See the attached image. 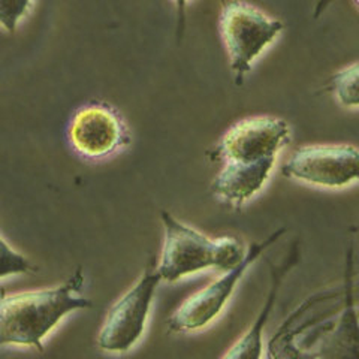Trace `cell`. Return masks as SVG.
Here are the masks:
<instances>
[{"instance_id":"1","label":"cell","mask_w":359,"mask_h":359,"mask_svg":"<svg viewBox=\"0 0 359 359\" xmlns=\"http://www.w3.org/2000/svg\"><path fill=\"white\" fill-rule=\"evenodd\" d=\"M84 273L78 266L59 286L18 292L0 301V346H25L43 351V340L72 311L87 310L93 302L83 297Z\"/></svg>"},{"instance_id":"2","label":"cell","mask_w":359,"mask_h":359,"mask_svg":"<svg viewBox=\"0 0 359 359\" xmlns=\"http://www.w3.org/2000/svg\"><path fill=\"white\" fill-rule=\"evenodd\" d=\"M161 220L163 245L157 271L162 282L175 283L207 269L229 271L245 257L247 247L238 238H211L165 210L161 211Z\"/></svg>"},{"instance_id":"3","label":"cell","mask_w":359,"mask_h":359,"mask_svg":"<svg viewBox=\"0 0 359 359\" xmlns=\"http://www.w3.org/2000/svg\"><path fill=\"white\" fill-rule=\"evenodd\" d=\"M286 25L243 0H224L219 15L220 36L226 50L235 86H243L256 59L271 45Z\"/></svg>"},{"instance_id":"4","label":"cell","mask_w":359,"mask_h":359,"mask_svg":"<svg viewBox=\"0 0 359 359\" xmlns=\"http://www.w3.org/2000/svg\"><path fill=\"white\" fill-rule=\"evenodd\" d=\"M285 233L286 228H280L265 240L250 244L247 247L245 257L237 266L229 269V271H224L215 282L187 297L171 314V318L168 319L170 332L189 334L208 328L226 309L229 299L247 273V269Z\"/></svg>"},{"instance_id":"5","label":"cell","mask_w":359,"mask_h":359,"mask_svg":"<svg viewBox=\"0 0 359 359\" xmlns=\"http://www.w3.org/2000/svg\"><path fill=\"white\" fill-rule=\"evenodd\" d=\"M161 282L157 262L150 261L137 283L108 310L96 340L100 351L126 353L142 339Z\"/></svg>"},{"instance_id":"6","label":"cell","mask_w":359,"mask_h":359,"mask_svg":"<svg viewBox=\"0 0 359 359\" xmlns=\"http://www.w3.org/2000/svg\"><path fill=\"white\" fill-rule=\"evenodd\" d=\"M282 174L313 187H351L359 183V147L352 144L302 145L285 162Z\"/></svg>"},{"instance_id":"7","label":"cell","mask_w":359,"mask_h":359,"mask_svg":"<svg viewBox=\"0 0 359 359\" xmlns=\"http://www.w3.org/2000/svg\"><path fill=\"white\" fill-rule=\"evenodd\" d=\"M290 138V126L283 118L273 116L249 117L237 121L224 132L210 156L220 163L277 159Z\"/></svg>"},{"instance_id":"8","label":"cell","mask_w":359,"mask_h":359,"mask_svg":"<svg viewBox=\"0 0 359 359\" xmlns=\"http://www.w3.org/2000/svg\"><path fill=\"white\" fill-rule=\"evenodd\" d=\"M72 150L87 161H104L126 149L130 135L118 112L105 104L78 108L67 125Z\"/></svg>"},{"instance_id":"9","label":"cell","mask_w":359,"mask_h":359,"mask_svg":"<svg viewBox=\"0 0 359 359\" xmlns=\"http://www.w3.org/2000/svg\"><path fill=\"white\" fill-rule=\"evenodd\" d=\"M277 159H262L250 163L226 162L211 183V194L222 204L241 210L259 195L271 178Z\"/></svg>"},{"instance_id":"10","label":"cell","mask_w":359,"mask_h":359,"mask_svg":"<svg viewBox=\"0 0 359 359\" xmlns=\"http://www.w3.org/2000/svg\"><path fill=\"white\" fill-rule=\"evenodd\" d=\"M344 299L343 311L335 327L322 337L316 358H359V314L353 297V243L346 249L344 259Z\"/></svg>"},{"instance_id":"11","label":"cell","mask_w":359,"mask_h":359,"mask_svg":"<svg viewBox=\"0 0 359 359\" xmlns=\"http://www.w3.org/2000/svg\"><path fill=\"white\" fill-rule=\"evenodd\" d=\"M299 259V249L298 244L292 247L290 255L286 257V259L276 265H271V285H269V290L266 299L264 302V307L261 309L257 318L252 323V327L249 328L240 340H237L231 349L223 355V358H261L262 351H264V330L268 323L269 316H271L273 307L276 306V301L280 292V286H282L285 277L290 271L292 268L297 265Z\"/></svg>"},{"instance_id":"12","label":"cell","mask_w":359,"mask_h":359,"mask_svg":"<svg viewBox=\"0 0 359 359\" xmlns=\"http://www.w3.org/2000/svg\"><path fill=\"white\" fill-rule=\"evenodd\" d=\"M330 90L339 105L349 109L359 108V62L337 71L330 80Z\"/></svg>"},{"instance_id":"13","label":"cell","mask_w":359,"mask_h":359,"mask_svg":"<svg viewBox=\"0 0 359 359\" xmlns=\"http://www.w3.org/2000/svg\"><path fill=\"white\" fill-rule=\"evenodd\" d=\"M35 271H38V266L33 265L25 255H21L15 249H13L8 244L6 238L2 237V273H0L2 280L11 276H20Z\"/></svg>"},{"instance_id":"14","label":"cell","mask_w":359,"mask_h":359,"mask_svg":"<svg viewBox=\"0 0 359 359\" xmlns=\"http://www.w3.org/2000/svg\"><path fill=\"white\" fill-rule=\"evenodd\" d=\"M35 0H0V25L4 30L15 33L20 21L27 15Z\"/></svg>"},{"instance_id":"15","label":"cell","mask_w":359,"mask_h":359,"mask_svg":"<svg viewBox=\"0 0 359 359\" xmlns=\"http://www.w3.org/2000/svg\"><path fill=\"white\" fill-rule=\"evenodd\" d=\"M172 2L177 11V36L178 39H182L186 27V8L189 0H172Z\"/></svg>"},{"instance_id":"16","label":"cell","mask_w":359,"mask_h":359,"mask_svg":"<svg viewBox=\"0 0 359 359\" xmlns=\"http://www.w3.org/2000/svg\"><path fill=\"white\" fill-rule=\"evenodd\" d=\"M351 232H359V224H358V226H352Z\"/></svg>"}]
</instances>
